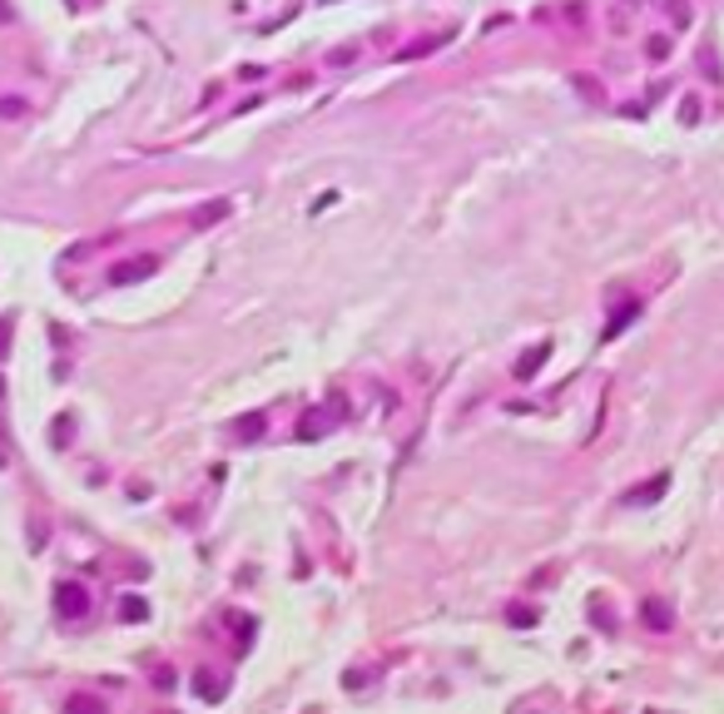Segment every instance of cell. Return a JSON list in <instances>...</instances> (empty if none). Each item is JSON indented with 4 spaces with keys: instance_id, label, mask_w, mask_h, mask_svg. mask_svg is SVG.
I'll list each match as a JSON object with an SVG mask.
<instances>
[{
    "instance_id": "1",
    "label": "cell",
    "mask_w": 724,
    "mask_h": 714,
    "mask_svg": "<svg viewBox=\"0 0 724 714\" xmlns=\"http://www.w3.org/2000/svg\"><path fill=\"white\" fill-rule=\"evenodd\" d=\"M55 611L65 615V620H85L90 615V591L85 586H70V581L55 586Z\"/></svg>"
},
{
    "instance_id": "2",
    "label": "cell",
    "mask_w": 724,
    "mask_h": 714,
    "mask_svg": "<svg viewBox=\"0 0 724 714\" xmlns=\"http://www.w3.org/2000/svg\"><path fill=\"white\" fill-rule=\"evenodd\" d=\"M144 278H154V258L149 253H139V258H119L114 268H109V283H144Z\"/></svg>"
},
{
    "instance_id": "3",
    "label": "cell",
    "mask_w": 724,
    "mask_h": 714,
    "mask_svg": "<svg viewBox=\"0 0 724 714\" xmlns=\"http://www.w3.org/2000/svg\"><path fill=\"white\" fill-rule=\"evenodd\" d=\"M233 442H243V447H253V442H263L268 437V417L263 412H243V417H233Z\"/></svg>"
},
{
    "instance_id": "4",
    "label": "cell",
    "mask_w": 724,
    "mask_h": 714,
    "mask_svg": "<svg viewBox=\"0 0 724 714\" xmlns=\"http://www.w3.org/2000/svg\"><path fill=\"white\" fill-rule=\"evenodd\" d=\"M327 427H332V412H308V417L298 422V442H317Z\"/></svg>"
},
{
    "instance_id": "5",
    "label": "cell",
    "mask_w": 724,
    "mask_h": 714,
    "mask_svg": "<svg viewBox=\"0 0 724 714\" xmlns=\"http://www.w3.org/2000/svg\"><path fill=\"white\" fill-rule=\"evenodd\" d=\"M640 620H645L650 630H670V625H675V615H670L665 601H645V606H640Z\"/></svg>"
},
{
    "instance_id": "6",
    "label": "cell",
    "mask_w": 724,
    "mask_h": 714,
    "mask_svg": "<svg viewBox=\"0 0 724 714\" xmlns=\"http://www.w3.org/2000/svg\"><path fill=\"white\" fill-rule=\"evenodd\" d=\"M546 357H551V342H536L531 352H521V362H516V377H536Z\"/></svg>"
},
{
    "instance_id": "7",
    "label": "cell",
    "mask_w": 724,
    "mask_h": 714,
    "mask_svg": "<svg viewBox=\"0 0 724 714\" xmlns=\"http://www.w3.org/2000/svg\"><path fill=\"white\" fill-rule=\"evenodd\" d=\"M665 486H670V476L660 471V476H650V486H640V491H630L625 501H630V506H645V501H660V496H665Z\"/></svg>"
},
{
    "instance_id": "8",
    "label": "cell",
    "mask_w": 724,
    "mask_h": 714,
    "mask_svg": "<svg viewBox=\"0 0 724 714\" xmlns=\"http://www.w3.org/2000/svg\"><path fill=\"white\" fill-rule=\"evenodd\" d=\"M228 208H233L228 199H213L208 208H199V213H194V228H208V223H218V218H223Z\"/></svg>"
},
{
    "instance_id": "9",
    "label": "cell",
    "mask_w": 724,
    "mask_h": 714,
    "mask_svg": "<svg viewBox=\"0 0 724 714\" xmlns=\"http://www.w3.org/2000/svg\"><path fill=\"white\" fill-rule=\"evenodd\" d=\"M194 685H199V695H204V700H223V685H218V675H213V670H199V675H194Z\"/></svg>"
},
{
    "instance_id": "10",
    "label": "cell",
    "mask_w": 724,
    "mask_h": 714,
    "mask_svg": "<svg viewBox=\"0 0 724 714\" xmlns=\"http://www.w3.org/2000/svg\"><path fill=\"white\" fill-rule=\"evenodd\" d=\"M635 312H640V307H635V303H625L621 312H616V317H611V322H606V337H616V332H625V322H630V317H635Z\"/></svg>"
},
{
    "instance_id": "11",
    "label": "cell",
    "mask_w": 724,
    "mask_h": 714,
    "mask_svg": "<svg viewBox=\"0 0 724 714\" xmlns=\"http://www.w3.org/2000/svg\"><path fill=\"white\" fill-rule=\"evenodd\" d=\"M119 615H124V620H144V615H149V606H144L139 596H124V606H119Z\"/></svg>"
},
{
    "instance_id": "12",
    "label": "cell",
    "mask_w": 724,
    "mask_h": 714,
    "mask_svg": "<svg viewBox=\"0 0 724 714\" xmlns=\"http://www.w3.org/2000/svg\"><path fill=\"white\" fill-rule=\"evenodd\" d=\"M645 50H650V60H665V55H670V40H665V35H650Z\"/></svg>"
},
{
    "instance_id": "13",
    "label": "cell",
    "mask_w": 724,
    "mask_h": 714,
    "mask_svg": "<svg viewBox=\"0 0 724 714\" xmlns=\"http://www.w3.org/2000/svg\"><path fill=\"white\" fill-rule=\"evenodd\" d=\"M70 710H100V700H95V695H75Z\"/></svg>"
},
{
    "instance_id": "14",
    "label": "cell",
    "mask_w": 724,
    "mask_h": 714,
    "mask_svg": "<svg viewBox=\"0 0 724 714\" xmlns=\"http://www.w3.org/2000/svg\"><path fill=\"white\" fill-rule=\"evenodd\" d=\"M680 119H685V124H695V119H700V104L685 100V104H680Z\"/></svg>"
},
{
    "instance_id": "15",
    "label": "cell",
    "mask_w": 724,
    "mask_h": 714,
    "mask_svg": "<svg viewBox=\"0 0 724 714\" xmlns=\"http://www.w3.org/2000/svg\"><path fill=\"white\" fill-rule=\"evenodd\" d=\"M5 347H10V322H0V357H5Z\"/></svg>"
},
{
    "instance_id": "16",
    "label": "cell",
    "mask_w": 724,
    "mask_h": 714,
    "mask_svg": "<svg viewBox=\"0 0 724 714\" xmlns=\"http://www.w3.org/2000/svg\"><path fill=\"white\" fill-rule=\"evenodd\" d=\"M0 397H5V377H0Z\"/></svg>"
},
{
    "instance_id": "17",
    "label": "cell",
    "mask_w": 724,
    "mask_h": 714,
    "mask_svg": "<svg viewBox=\"0 0 724 714\" xmlns=\"http://www.w3.org/2000/svg\"><path fill=\"white\" fill-rule=\"evenodd\" d=\"M0 466H5V452H0Z\"/></svg>"
},
{
    "instance_id": "18",
    "label": "cell",
    "mask_w": 724,
    "mask_h": 714,
    "mask_svg": "<svg viewBox=\"0 0 724 714\" xmlns=\"http://www.w3.org/2000/svg\"><path fill=\"white\" fill-rule=\"evenodd\" d=\"M322 5H332V0H322Z\"/></svg>"
}]
</instances>
